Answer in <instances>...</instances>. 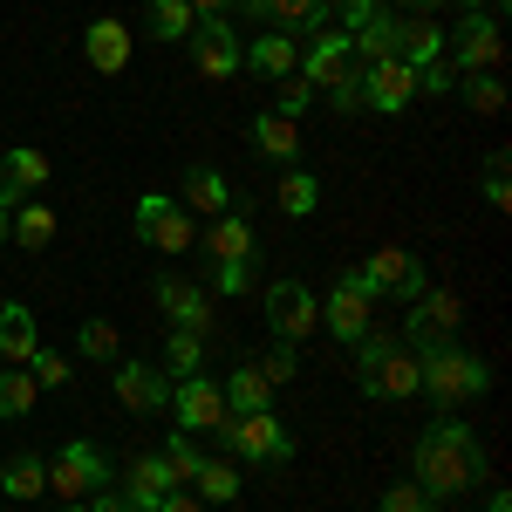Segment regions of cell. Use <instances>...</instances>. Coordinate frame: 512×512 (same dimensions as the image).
Returning a JSON list of instances; mask_svg holds the SVG:
<instances>
[{
	"instance_id": "cell-12",
	"label": "cell",
	"mask_w": 512,
	"mask_h": 512,
	"mask_svg": "<svg viewBox=\"0 0 512 512\" xmlns=\"http://www.w3.org/2000/svg\"><path fill=\"white\" fill-rule=\"evenodd\" d=\"M369 308H376V294L362 287V267H349V274L335 280V294L321 301V328H328L335 342H349V349H355V342L369 335Z\"/></svg>"
},
{
	"instance_id": "cell-6",
	"label": "cell",
	"mask_w": 512,
	"mask_h": 512,
	"mask_svg": "<svg viewBox=\"0 0 512 512\" xmlns=\"http://www.w3.org/2000/svg\"><path fill=\"white\" fill-rule=\"evenodd\" d=\"M130 233L144 239V246H158V253H185V246L198 239V226H192V212H185L178 198L144 192V198H137V212H130Z\"/></svg>"
},
{
	"instance_id": "cell-45",
	"label": "cell",
	"mask_w": 512,
	"mask_h": 512,
	"mask_svg": "<svg viewBox=\"0 0 512 512\" xmlns=\"http://www.w3.org/2000/svg\"><path fill=\"white\" fill-rule=\"evenodd\" d=\"M82 512H137V506H130L123 492H110V485H103V492H89V499H82Z\"/></svg>"
},
{
	"instance_id": "cell-21",
	"label": "cell",
	"mask_w": 512,
	"mask_h": 512,
	"mask_svg": "<svg viewBox=\"0 0 512 512\" xmlns=\"http://www.w3.org/2000/svg\"><path fill=\"white\" fill-rule=\"evenodd\" d=\"M246 137H253V151L260 158H274L280 171L301 158V123H287V117H274V110H260V117L246 123Z\"/></svg>"
},
{
	"instance_id": "cell-11",
	"label": "cell",
	"mask_w": 512,
	"mask_h": 512,
	"mask_svg": "<svg viewBox=\"0 0 512 512\" xmlns=\"http://www.w3.org/2000/svg\"><path fill=\"white\" fill-rule=\"evenodd\" d=\"M362 287H369L376 301L390 294V301H403V308H410V301L431 287V274H424V260H417V253H403V246H383V253H369V260H362Z\"/></svg>"
},
{
	"instance_id": "cell-4",
	"label": "cell",
	"mask_w": 512,
	"mask_h": 512,
	"mask_svg": "<svg viewBox=\"0 0 512 512\" xmlns=\"http://www.w3.org/2000/svg\"><path fill=\"white\" fill-rule=\"evenodd\" d=\"M205 253H212V287H219V294H246V287H253L260 233H253V219H239L233 205L205 226Z\"/></svg>"
},
{
	"instance_id": "cell-31",
	"label": "cell",
	"mask_w": 512,
	"mask_h": 512,
	"mask_svg": "<svg viewBox=\"0 0 512 512\" xmlns=\"http://www.w3.org/2000/svg\"><path fill=\"white\" fill-rule=\"evenodd\" d=\"M315 205H321V178L301 171V164H287V171H280V212H287V219H308Z\"/></svg>"
},
{
	"instance_id": "cell-49",
	"label": "cell",
	"mask_w": 512,
	"mask_h": 512,
	"mask_svg": "<svg viewBox=\"0 0 512 512\" xmlns=\"http://www.w3.org/2000/svg\"><path fill=\"white\" fill-rule=\"evenodd\" d=\"M7 219H14V212H7V205H0V246H7Z\"/></svg>"
},
{
	"instance_id": "cell-13",
	"label": "cell",
	"mask_w": 512,
	"mask_h": 512,
	"mask_svg": "<svg viewBox=\"0 0 512 512\" xmlns=\"http://www.w3.org/2000/svg\"><path fill=\"white\" fill-rule=\"evenodd\" d=\"M171 417H178L185 437L219 431V424H226V390H219L212 376H185V383H171Z\"/></svg>"
},
{
	"instance_id": "cell-30",
	"label": "cell",
	"mask_w": 512,
	"mask_h": 512,
	"mask_svg": "<svg viewBox=\"0 0 512 512\" xmlns=\"http://www.w3.org/2000/svg\"><path fill=\"white\" fill-rule=\"evenodd\" d=\"M192 492L205 499V506H233V499H239V465H233V458H205L198 478H192Z\"/></svg>"
},
{
	"instance_id": "cell-2",
	"label": "cell",
	"mask_w": 512,
	"mask_h": 512,
	"mask_svg": "<svg viewBox=\"0 0 512 512\" xmlns=\"http://www.w3.org/2000/svg\"><path fill=\"white\" fill-rule=\"evenodd\" d=\"M417 390L431 396L437 410H458L465 396L492 390V369H485L458 335H437V342H417Z\"/></svg>"
},
{
	"instance_id": "cell-17",
	"label": "cell",
	"mask_w": 512,
	"mask_h": 512,
	"mask_svg": "<svg viewBox=\"0 0 512 512\" xmlns=\"http://www.w3.org/2000/svg\"><path fill=\"white\" fill-rule=\"evenodd\" d=\"M41 185H48V158H41V151H28V144H21V151H0V205H7V212L28 205Z\"/></svg>"
},
{
	"instance_id": "cell-3",
	"label": "cell",
	"mask_w": 512,
	"mask_h": 512,
	"mask_svg": "<svg viewBox=\"0 0 512 512\" xmlns=\"http://www.w3.org/2000/svg\"><path fill=\"white\" fill-rule=\"evenodd\" d=\"M355 383H362L369 403H403V396H417V355L369 328V335L355 342Z\"/></svg>"
},
{
	"instance_id": "cell-18",
	"label": "cell",
	"mask_w": 512,
	"mask_h": 512,
	"mask_svg": "<svg viewBox=\"0 0 512 512\" xmlns=\"http://www.w3.org/2000/svg\"><path fill=\"white\" fill-rule=\"evenodd\" d=\"M82 55H89V69H96V76H123V69H130V28L110 21V14H103V21H89Z\"/></svg>"
},
{
	"instance_id": "cell-46",
	"label": "cell",
	"mask_w": 512,
	"mask_h": 512,
	"mask_svg": "<svg viewBox=\"0 0 512 512\" xmlns=\"http://www.w3.org/2000/svg\"><path fill=\"white\" fill-rule=\"evenodd\" d=\"M226 7H233V0H192V14H198V21H205V14H226Z\"/></svg>"
},
{
	"instance_id": "cell-8",
	"label": "cell",
	"mask_w": 512,
	"mask_h": 512,
	"mask_svg": "<svg viewBox=\"0 0 512 512\" xmlns=\"http://www.w3.org/2000/svg\"><path fill=\"white\" fill-rule=\"evenodd\" d=\"M192 62L205 82H233L239 69H246V41L233 35V21L226 14H205V21H192Z\"/></svg>"
},
{
	"instance_id": "cell-9",
	"label": "cell",
	"mask_w": 512,
	"mask_h": 512,
	"mask_svg": "<svg viewBox=\"0 0 512 512\" xmlns=\"http://www.w3.org/2000/svg\"><path fill=\"white\" fill-rule=\"evenodd\" d=\"M48 485H55L69 506H82L89 492H103V485H110V458H103L89 437H69V444L55 451V465H48Z\"/></svg>"
},
{
	"instance_id": "cell-42",
	"label": "cell",
	"mask_w": 512,
	"mask_h": 512,
	"mask_svg": "<svg viewBox=\"0 0 512 512\" xmlns=\"http://www.w3.org/2000/svg\"><path fill=\"white\" fill-rule=\"evenodd\" d=\"M376 512H437V499H431V492H417V485L403 478V485L383 492V506H376Z\"/></svg>"
},
{
	"instance_id": "cell-10",
	"label": "cell",
	"mask_w": 512,
	"mask_h": 512,
	"mask_svg": "<svg viewBox=\"0 0 512 512\" xmlns=\"http://www.w3.org/2000/svg\"><path fill=\"white\" fill-rule=\"evenodd\" d=\"M444 55H451V76H485V69H499V55H506L499 21L472 7V14L458 21V35H444Z\"/></svg>"
},
{
	"instance_id": "cell-47",
	"label": "cell",
	"mask_w": 512,
	"mask_h": 512,
	"mask_svg": "<svg viewBox=\"0 0 512 512\" xmlns=\"http://www.w3.org/2000/svg\"><path fill=\"white\" fill-rule=\"evenodd\" d=\"M485 512H512V499H506V492H492V499H485Z\"/></svg>"
},
{
	"instance_id": "cell-20",
	"label": "cell",
	"mask_w": 512,
	"mask_h": 512,
	"mask_svg": "<svg viewBox=\"0 0 512 512\" xmlns=\"http://www.w3.org/2000/svg\"><path fill=\"white\" fill-rule=\"evenodd\" d=\"M246 69H253V76H294V69H301V41L294 35H280V28H267V35H253L246 41Z\"/></svg>"
},
{
	"instance_id": "cell-25",
	"label": "cell",
	"mask_w": 512,
	"mask_h": 512,
	"mask_svg": "<svg viewBox=\"0 0 512 512\" xmlns=\"http://www.w3.org/2000/svg\"><path fill=\"white\" fill-rule=\"evenodd\" d=\"M178 205H185V212H205V219H219V212H226V205H233V185H226V171H212V164H192V171H185V192H178Z\"/></svg>"
},
{
	"instance_id": "cell-38",
	"label": "cell",
	"mask_w": 512,
	"mask_h": 512,
	"mask_svg": "<svg viewBox=\"0 0 512 512\" xmlns=\"http://www.w3.org/2000/svg\"><path fill=\"white\" fill-rule=\"evenodd\" d=\"M308 103H315V82L301 76V69H294V76H280V103H274V117L301 123V117H308Z\"/></svg>"
},
{
	"instance_id": "cell-14",
	"label": "cell",
	"mask_w": 512,
	"mask_h": 512,
	"mask_svg": "<svg viewBox=\"0 0 512 512\" xmlns=\"http://www.w3.org/2000/svg\"><path fill=\"white\" fill-rule=\"evenodd\" d=\"M417 103V69L390 55V62H376V69H362V110H376V117H403Z\"/></svg>"
},
{
	"instance_id": "cell-37",
	"label": "cell",
	"mask_w": 512,
	"mask_h": 512,
	"mask_svg": "<svg viewBox=\"0 0 512 512\" xmlns=\"http://www.w3.org/2000/svg\"><path fill=\"white\" fill-rule=\"evenodd\" d=\"M21 369L35 376V390H62V383L76 376V362H69V355H55V349H35L28 362H21Z\"/></svg>"
},
{
	"instance_id": "cell-43",
	"label": "cell",
	"mask_w": 512,
	"mask_h": 512,
	"mask_svg": "<svg viewBox=\"0 0 512 512\" xmlns=\"http://www.w3.org/2000/svg\"><path fill=\"white\" fill-rule=\"evenodd\" d=\"M328 7L342 14V35H349V28H362L369 14H383V0H328Z\"/></svg>"
},
{
	"instance_id": "cell-51",
	"label": "cell",
	"mask_w": 512,
	"mask_h": 512,
	"mask_svg": "<svg viewBox=\"0 0 512 512\" xmlns=\"http://www.w3.org/2000/svg\"><path fill=\"white\" fill-rule=\"evenodd\" d=\"M62 512H82V506H62Z\"/></svg>"
},
{
	"instance_id": "cell-23",
	"label": "cell",
	"mask_w": 512,
	"mask_h": 512,
	"mask_svg": "<svg viewBox=\"0 0 512 512\" xmlns=\"http://www.w3.org/2000/svg\"><path fill=\"white\" fill-rule=\"evenodd\" d=\"M41 349V328L28 301H0V362H28Z\"/></svg>"
},
{
	"instance_id": "cell-24",
	"label": "cell",
	"mask_w": 512,
	"mask_h": 512,
	"mask_svg": "<svg viewBox=\"0 0 512 512\" xmlns=\"http://www.w3.org/2000/svg\"><path fill=\"white\" fill-rule=\"evenodd\" d=\"M349 55H355V69H376V62H390V55H396V14H390V7L369 14L362 28H349Z\"/></svg>"
},
{
	"instance_id": "cell-34",
	"label": "cell",
	"mask_w": 512,
	"mask_h": 512,
	"mask_svg": "<svg viewBox=\"0 0 512 512\" xmlns=\"http://www.w3.org/2000/svg\"><path fill=\"white\" fill-rule=\"evenodd\" d=\"M35 376H28V369H21V362H14V369H0V417H28V410H35Z\"/></svg>"
},
{
	"instance_id": "cell-26",
	"label": "cell",
	"mask_w": 512,
	"mask_h": 512,
	"mask_svg": "<svg viewBox=\"0 0 512 512\" xmlns=\"http://www.w3.org/2000/svg\"><path fill=\"white\" fill-rule=\"evenodd\" d=\"M226 390V417H253V410H274V383L246 362V369H233V383H219Z\"/></svg>"
},
{
	"instance_id": "cell-50",
	"label": "cell",
	"mask_w": 512,
	"mask_h": 512,
	"mask_svg": "<svg viewBox=\"0 0 512 512\" xmlns=\"http://www.w3.org/2000/svg\"><path fill=\"white\" fill-rule=\"evenodd\" d=\"M431 7H444V0H417V14H431Z\"/></svg>"
},
{
	"instance_id": "cell-27",
	"label": "cell",
	"mask_w": 512,
	"mask_h": 512,
	"mask_svg": "<svg viewBox=\"0 0 512 512\" xmlns=\"http://www.w3.org/2000/svg\"><path fill=\"white\" fill-rule=\"evenodd\" d=\"M0 492H7V499H41V492H48V458H41V451H14V458L0 465Z\"/></svg>"
},
{
	"instance_id": "cell-22",
	"label": "cell",
	"mask_w": 512,
	"mask_h": 512,
	"mask_svg": "<svg viewBox=\"0 0 512 512\" xmlns=\"http://www.w3.org/2000/svg\"><path fill=\"white\" fill-rule=\"evenodd\" d=\"M178 478H171V465H164V451H151V458H137L130 472H123V499L137 512H158V499L171 492Z\"/></svg>"
},
{
	"instance_id": "cell-44",
	"label": "cell",
	"mask_w": 512,
	"mask_h": 512,
	"mask_svg": "<svg viewBox=\"0 0 512 512\" xmlns=\"http://www.w3.org/2000/svg\"><path fill=\"white\" fill-rule=\"evenodd\" d=\"M158 512H205V499H198L192 485H171V492L158 499Z\"/></svg>"
},
{
	"instance_id": "cell-16",
	"label": "cell",
	"mask_w": 512,
	"mask_h": 512,
	"mask_svg": "<svg viewBox=\"0 0 512 512\" xmlns=\"http://www.w3.org/2000/svg\"><path fill=\"white\" fill-rule=\"evenodd\" d=\"M158 308L171 328H185V335H205V321H212V301L198 294V280L185 274H158Z\"/></svg>"
},
{
	"instance_id": "cell-35",
	"label": "cell",
	"mask_w": 512,
	"mask_h": 512,
	"mask_svg": "<svg viewBox=\"0 0 512 512\" xmlns=\"http://www.w3.org/2000/svg\"><path fill=\"white\" fill-rule=\"evenodd\" d=\"M458 96L472 103L478 117H499V110H506V82L492 76V69H485V76H458Z\"/></svg>"
},
{
	"instance_id": "cell-36",
	"label": "cell",
	"mask_w": 512,
	"mask_h": 512,
	"mask_svg": "<svg viewBox=\"0 0 512 512\" xmlns=\"http://www.w3.org/2000/svg\"><path fill=\"white\" fill-rule=\"evenodd\" d=\"M192 0H151V35L158 41H185L192 35Z\"/></svg>"
},
{
	"instance_id": "cell-15",
	"label": "cell",
	"mask_w": 512,
	"mask_h": 512,
	"mask_svg": "<svg viewBox=\"0 0 512 512\" xmlns=\"http://www.w3.org/2000/svg\"><path fill=\"white\" fill-rule=\"evenodd\" d=\"M110 383H117V403H123V410H137V417L171 410V376H164V369H151V362L117 355V362H110Z\"/></svg>"
},
{
	"instance_id": "cell-41",
	"label": "cell",
	"mask_w": 512,
	"mask_h": 512,
	"mask_svg": "<svg viewBox=\"0 0 512 512\" xmlns=\"http://www.w3.org/2000/svg\"><path fill=\"white\" fill-rule=\"evenodd\" d=\"M485 205H499V212L512 205V158H506V151L485 158Z\"/></svg>"
},
{
	"instance_id": "cell-48",
	"label": "cell",
	"mask_w": 512,
	"mask_h": 512,
	"mask_svg": "<svg viewBox=\"0 0 512 512\" xmlns=\"http://www.w3.org/2000/svg\"><path fill=\"white\" fill-rule=\"evenodd\" d=\"M233 7H246V14H267V0H233Z\"/></svg>"
},
{
	"instance_id": "cell-40",
	"label": "cell",
	"mask_w": 512,
	"mask_h": 512,
	"mask_svg": "<svg viewBox=\"0 0 512 512\" xmlns=\"http://www.w3.org/2000/svg\"><path fill=\"white\" fill-rule=\"evenodd\" d=\"M253 369H260V376H267V383H294V369H301V349H294V342H274V349L260 355V362H253Z\"/></svg>"
},
{
	"instance_id": "cell-1",
	"label": "cell",
	"mask_w": 512,
	"mask_h": 512,
	"mask_svg": "<svg viewBox=\"0 0 512 512\" xmlns=\"http://www.w3.org/2000/svg\"><path fill=\"white\" fill-rule=\"evenodd\" d=\"M478 478H485V451H478L472 424H458L451 410L437 417L431 431L417 437V492H431V499H458V492H472Z\"/></svg>"
},
{
	"instance_id": "cell-33",
	"label": "cell",
	"mask_w": 512,
	"mask_h": 512,
	"mask_svg": "<svg viewBox=\"0 0 512 512\" xmlns=\"http://www.w3.org/2000/svg\"><path fill=\"white\" fill-rule=\"evenodd\" d=\"M76 349L89 355V362H117V355H123V335H117V321L89 315V321L76 328Z\"/></svg>"
},
{
	"instance_id": "cell-7",
	"label": "cell",
	"mask_w": 512,
	"mask_h": 512,
	"mask_svg": "<svg viewBox=\"0 0 512 512\" xmlns=\"http://www.w3.org/2000/svg\"><path fill=\"white\" fill-rule=\"evenodd\" d=\"M267 328H274V342H294V349L321 328V301L308 294V280L280 274L274 287H267Z\"/></svg>"
},
{
	"instance_id": "cell-32",
	"label": "cell",
	"mask_w": 512,
	"mask_h": 512,
	"mask_svg": "<svg viewBox=\"0 0 512 512\" xmlns=\"http://www.w3.org/2000/svg\"><path fill=\"white\" fill-rule=\"evenodd\" d=\"M164 376H171V383H185V376H205V335H185V328H171V342H164Z\"/></svg>"
},
{
	"instance_id": "cell-39",
	"label": "cell",
	"mask_w": 512,
	"mask_h": 512,
	"mask_svg": "<svg viewBox=\"0 0 512 512\" xmlns=\"http://www.w3.org/2000/svg\"><path fill=\"white\" fill-rule=\"evenodd\" d=\"M164 465H171V478H178V485H192L198 478V465H205V451H198V437H171V444H164Z\"/></svg>"
},
{
	"instance_id": "cell-19",
	"label": "cell",
	"mask_w": 512,
	"mask_h": 512,
	"mask_svg": "<svg viewBox=\"0 0 512 512\" xmlns=\"http://www.w3.org/2000/svg\"><path fill=\"white\" fill-rule=\"evenodd\" d=\"M396 55L424 76L431 62H444V28H437L431 14H410V21H396Z\"/></svg>"
},
{
	"instance_id": "cell-29",
	"label": "cell",
	"mask_w": 512,
	"mask_h": 512,
	"mask_svg": "<svg viewBox=\"0 0 512 512\" xmlns=\"http://www.w3.org/2000/svg\"><path fill=\"white\" fill-rule=\"evenodd\" d=\"M7 239H14L21 253H41V246L55 239V212H48V205H35V198H28V205H14V219H7Z\"/></svg>"
},
{
	"instance_id": "cell-5",
	"label": "cell",
	"mask_w": 512,
	"mask_h": 512,
	"mask_svg": "<svg viewBox=\"0 0 512 512\" xmlns=\"http://www.w3.org/2000/svg\"><path fill=\"white\" fill-rule=\"evenodd\" d=\"M219 444H226V458L233 465H287L294 458V431L280 424L274 410H253V417H226L219 424Z\"/></svg>"
},
{
	"instance_id": "cell-28",
	"label": "cell",
	"mask_w": 512,
	"mask_h": 512,
	"mask_svg": "<svg viewBox=\"0 0 512 512\" xmlns=\"http://www.w3.org/2000/svg\"><path fill=\"white\" fill-rule=\"evenodd\" d=\"M328 0H267V21H274L280 35H315V28H328Z\"/></svg>"
}]
</instances>
